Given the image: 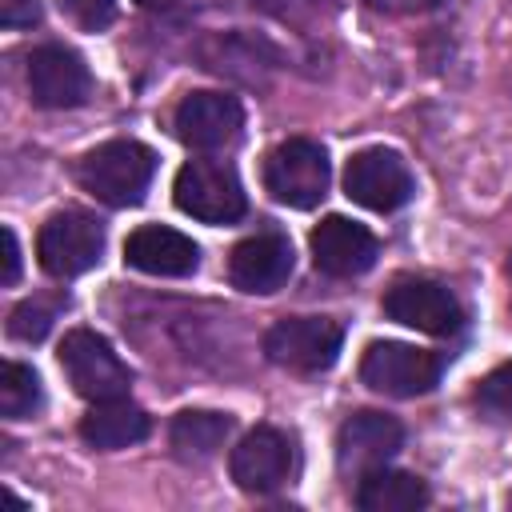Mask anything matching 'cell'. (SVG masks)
I'll use <instances>...</instances> for the list:
<instances>
[{
	"label": "cell",
	"instance_id": "5",
	"mask_svg": "<svg viewBox=\"0 0 512 512\" xmlns=\"http://www.w3.org/2000/svg\"><path fill=\"white\" fill-rule=\"evenodd\" d=\"M60 368L68 376V384L84 396V400H112L124 396L132 376L124 368V360L112 352V344L92 332V328H72L60 344Z\"/></svg>",
	"mask_w": 512,
	"mask_h": 512
},
{
	"label": "cell",
	"instance_id": "27",
	"mask_svg": "<svg viewBox=\"0 0 512 512\" xmlns=\"http://www.w3.org/2000/svg\"><path fill=\"white\" fill-rule=\"evenodd\" d=\"M40 20V4L36 0H4V24L20 28V24H36Z\"/></svg>",
	"mask_w": 512,
	"mask_h": 512
},
{
	"label": "cell",
	"instance_id": "17",
	"mask_svg": "<svg viewBox=\"0 0 512 512\" xmlns=\"http://www.w3.org/2000/svg\"><path fill=\"white\" fill-rule=\"evenodd\" d=\"M80 436L92 444V448H128V444H140L148 436V416L144 408H136L132 400L124 396H112V400H96L88 408V416L80 420Z\"/></svg>",
	"mask_w": 512,
	"mask_h": 512
},
{
	"label": "cell",
	"instance_id": "25",
	"mask_svg": "<svg viewBox=\"0 0 512 512\" xmlns=\"http://www.w3.org/2000/svg\"><path fill=\"white\" fill-rule=\"evenodd\" d=\"M372 12H388V16H416V12H432L444 0H364Z\"/></svg>",
	"mask_w": 512,
	"mask_h": 512
},
{
	"label": "cell",
	"instance_id": "10",
	"mask_svg": "<svg viewBox=\"0 0 512 512\" xmlns=\"http://www.w3.org/2000/svg\"><path fill=\"white\" fill-rule=\"evenodd\" d=\"M384 312H388V320L408 324V328L428 332V336H452L460 328V320H464L456 296L444 284L424 280V276L396 280L384 292Z\"/></svg>",
	"mask_w": 512,
	"mask_h": 512
},
{
	"label": "cell",
	"instance_id": "2",
	"mask_svg": "<svg viewBox=\"0 0 512 512\" xmlns=\"http://www.w3.org/2000/svg\"><path fill=\"white\" fill-rule=\"evenodd\" d=\"M176 208L188 212L192 220H204V224H232L244 216V188H240V176L232 164L224 160H188L180 172H176Z\"/></svg>",
	"mask_w": 512,
	"mask_h": 512
},
{
	"label": "cell",
	"instance_id": "4",
	"mask_svg": "<svg viewBox=\"0 0 512 512\" xmlns=\"http://www.w3.org/2000/svg\"><path fill=\"white\" fill-rule=\"evenodd\" d=\"M344 328L328 316H284L268 328L264 352L272 364L292 372H324L336 364Z\"/></svg>",
	"mask_w": 512,
	"mask_h": 512
},
{
	"label": "cell",
	"instance_id": "7",
	"mask_svg": "<svg viewBox=\"0 0 512 512\" xmlns=\"http://www.w3.org/2000/svg\"><path fill=\"white\" fill-rule=\"evenodd\" d=\"M360 380L384 396H424L440 380V356L412 344L376 340L360 360Z\"/></svg>",
	"mask_w": 512,
	"mask_h": 512
},
{
	"label": "cell",
	"instance_id": "8",
	"mask_svg": "<svg viewBox=\"0 0 512 512\" xmlns=\"http://www.w3.org/2000/svg\"><path fill=\"white\" fill-rule=\"evenodd\" d=\"M28 92L40 108H80L92 96V72L80 52L40 44L28 56Z\"/></svg>",
	"mask_w": 512,
	"mask_h": 512
},
{
	"label": "cell",
	"instance_id": "19",
	"mask_svg": "<svg viewBox=\"0 0 512 512\" xmlns=\"http://www.w3.org/2000/svg\"><path fill=\"white\" fill-rule=\"evenodd\" d=\"M232 420L220 412H204V408H188L172 420V448L180 460H208L220 452V444L228 440Z\"/></svg>",
	"mask_w": 512,
	"mask_h": 512
},
{
	"label": "cell",
	"instance_id": "18",
	"mask_svg": "<svg viewBox=\"0 0 512 512\" xmlns=\"http://www.w3.org/2000/svg\"><path fill=\"white\" fill-rule=\"evenodd\" d=\"M356 504L364 512H416L428 504V488L412 472H392L388 464L356 480Z\"/></svg>",
	"mask_w": 512,
	"mask_h": 512
},
{
	"label": "cell",
	"instance_id": "13",
	"mask_svg": "<svg viewBox=\"0 0 512 512\" xmlns=\"http://www.w3.org/2000/svg\"><path fill=\"white\" fill-rule=\"evenodd\" d=\"M292 464H296V452H292V440L280 432V428H252L236 448H232V480L244 488V492H272L280 488L288 476H292Z\"/></svg>",
	"mask_w": 512,
	"mask_h": 512
},
{
	"label": "cell",
	"instance_id": "11",
	"mask_svg": "<svg viewBox=\"0 0 512 512\" xmlns=\"http://www.w3.org/2000/svg\"><path fill=\"white\" fill-rule=\"evenodd\" d=\"M400 444H404L400 420H392L384 412H356L336 432V464L344 476L360 480V476L384 468L400 452Z\"/></svg>",
	"mask_w": 512,
	"mask_h": 512
},
{
	"label": "cell",
	"instance_id": "20",
	"mask_svg": "<svg viewBox=\"0 0 512 512\" xmlns=\"http://www.w3.org/2000/svg\"><path fill=\"white\" fill-rule=\"evenodd\" d=\"M44 392H40V380L28 364H16L8 360L4 372H0V412L4 420H28L36 408H40Z\"/></svg>",
	"mask_w": 512,
	"mask_h": 512
},
{
	"label": "cell",
	"instance_id": "26",
	"mask_svg": "<svg viewBox=\"0 0 512 512\" xmlns=\"http://www.w3.org/2000/svg\"><path fill=\"white\" fill-rule=\"evenodd\" d=\"M0 244H4V272H0V280L4 284H16L20 280V244H16V232L4 228L0 232Z\"/></svg>",
	"mask_w": 512,
	"mask_h": 512
},
{
	"label": "cell",
	"instance_id": "16",
	"mask_svg": "<svg viewBox=\"0 0 512 512\" xmlns=\"http://www.w3.org/2000/svg\"><path fill=\"white\" fill-rule=\"evenodd\" d=\"M124 260L148 276H188L200 264V248L168 224H140L124 240Z\"/></svg>",
	"mask_w": 512,
	"mask_h": 512
},
{
	"label": "cell",
	"instance_id": "30",
	"mask_svg": "<svg viewBox=\"0 0 512 512\" xmlns=\"http://www.w3.org/2000/svg\"><path fill=\"white\" fill-rule=\"evenodd\" d=\"M508 272H512V260H508Z\"/></svg>",
	"mask_w": 512,
	"mask_h": 512
},
{
	"label": "cell",
	"instance_id": "23",
	"mask_svg": "<svg viewBox=\"0 0 512 512\" xmlns=\"http://www.w3.org/2000/svg\"><path fill=\"white\" fill-rule=\"evenodd\" d=\"M60 12L84 28V32H100L116 20V0H60Z\"/></svg>",
	"mask_w": 512,
	"mask_h": 512
},
{
	"label": "cell",
	"instance_id": "29",
	"mask_svg": "<svg viewBox=\"0 0 512 512\" xmlns=\"http://www.w3.org/2000/svg\"><path fill=\"white\" fill-rule=\"evenodd\" d=\"M508 504H512V492H508Z\"/></svg>",
	"mask_w": 512,
	"mask_h": 512
},
{
	"label": "cell",
	"instance_id": "9",
	"mask_svg": "<svg viewBox=\"0 0 512 512\" xmlns=\"http://www.w3.org/2000/svg\"><path fill=\"white\" fill-rule=\"evenodd\" d=\"M344 192L372 212H396L412 200V172L396 152L364 148L344 168Z\"/></svg>",
	"mask_w": 512,
	"mask_h": 512
},
{
	"label": "cell",
	"instance_id": "22",
	"mask_svg": "<svg viewBox=\"0 0 512 512\" xmlns=\"http://www.w3.org/2000/svg\"><path fill=\"white\" fill-rule=\"evenodd\" d=\"M476 404L488 412V416H512V360L492 368L480 388H476Z\"/></svg>",
	"mask_w": 512,
	"mask_h": 512
},
{
	"label": "cell",
	"instance_id": "15",
	"mask_svg": "<svg viewBox=\"0 0 512 512\" xmlns=\"http://www.w3.org/2000/svg\"><path fill=\"white\" fill-rule=\"evenodd\" d=\"M228 276L240 292H276L292 276V244L284 232H256L228 256Z\"/></svg>",
	"mask_w": 512,
	"mask_h": 512
},
{
	"label": "cell",
	"instance_id": "3",
	"mask_svg": "<svg viewBox=\"0 0 512 512\" xmlns=\"http://www.w3.org/2000/svg\"><path fill=\"white\" fill-rule=\"evenodd\" d=\"M100 252H104V224L88 212L64 208L40 224L36 256H40V268L56 280L84 276L88 268H96Z\"/></svg>",
	"mask_w": 512,
	"mask_h": 512
},
{
	"label": "cell",
	"instance_id": "1",
	"mask_svg": "<svg viewBox=\"0 0 512 512\" xmlns=\"http://www.w3.org/2000/svg\"><path fill=\"white\" fill-rule=\"evenodd\" d=\"M152 172H156V152L140 140H108L76 164L80 188L112 208L140 204L152 184Z\"/></svg>",
	"mask_w": 512,
	"mask_h": 512
},
{
	"label": "cell",
	"instance_id": "28",
	"mask_svg": "<svg viewBox=\"0 0 512 512\" xmlns=\"http://www.w3.org/2000/svg\"><path fill=\"white\" fill-rule=\"evenodd\" d=\"M140 8H168V4H176V0H136Z\"/></svg>",
	"mask_w": 512,
	"mask_h": 512
},
{
	"label": "cell",
	"instance_id": "12",
	"mask_svg": "<svg viewBox=\"0 0 512 512\" xmlns=\"http://www.w3.org/2000/svg\"><path fill=\"white\" fill-rule=\"evenodd\" d=\"M172 124H176V136L188 148L212 152V148H228L240 136L244 112H240V100L228 96V92H188L176 104Z\"/></svg>",
	"mask_w": 512,
	"mask_h": 512
},
{
	"label": "cell",
	"instance_id": "14",
	"mask_svg": "<svg viewBox=\"0 0 512 512\" xmlns=\"http://www.w3.org/2000/svg\"><path fill=\"white\" fill-rule=\"evenodd\" d=\"M308 244H312L316 268L328 272V276H360V272H368V268L376 264V256H380L376 236H372L364 224L348 220V216H328V220H320V224L312 228Z\"/></svg>",
	"mask_w": 512,
	"mask_h": 512
},
{
	"label": "cell",
	"instance_id": "21",
	"mask_svg": "<svg viewBox=\"0 0 512 512\" xmlns=\"http://www.w3.org/2000/svg\"><path fill=\"white\" fill-rule=\"evenodd\" d=\"M52 320H56V304L32 296V300H24V304L12 308V316H8V336H12V340H24V344H36V340L48 336Z\"/></svg>",
	"mask_w": 512,
	"mask_h": 512
},
{
	"label": "cell",
	"instance_id": "24",
	"mask_svg": "<svg viewBox=\"0 0 512 512\" xmlns=\"http://www.w3.org/2000/svg\"><path fill=\"white\" fill-rule=\"evenodd\" d=\"M256 4L288 24H312L332 8V0H256Z\"/></svg>",
	"mask_w": 512,
	"mask_h": 512
},
{
	"label": "cell",
	"instance_id": "6",
	"mask_svg": "<svg viewBox=\"0 0 512 512\" xmlns=\"http://www.w3.org/2000/svg\"><path fill=\"white\" fill-rule=\"evenodd\" d=\"M264 188L288 208H312L328 192V156L316 140H284L264 160Z\"/></svg>",
	"mask_w": 512,
	"mask_h": 512
}]
</instances>
